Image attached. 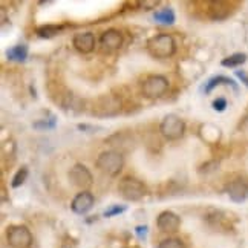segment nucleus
Returning a JSON list of instances; mask_svg holds the SVG:
<instances>
[{
  "mask_svg": "<svg viewBox=\"0 0 248 248\" xmlns=\"http://www.w3.org/2000/svg\"><path fill=\"white\" fill-rule=\"evenodd\" d=\"M147 51L155 59H169L176 51V43L170 34H158L147 42Z\"/></svg>",
  "mask_w": 248,
  "mask_h": 248,
  "instance_id": "nucleus-1",
  "label": "nucleus"
},
{
  "mask_svg": "<svg viewBox=\"0 0 248 248\" xmlns=\"http://www.w3.org/2000/svg\"><path fill=\"white\" fill-rule=\"evenodd\" d=\"M95 166L101 173L108 176H117L124 167V156L117 150H106L98 155Z\"/></svg>",
  "mask_w": 248,
  "mask_h": 248,
  "instance_id": "nucleus-2",
  "label": "nucleus"
},
{
  "mask_svg": "<svg viewBox=\"0 0 248 248\" xmlns=\"http://www.w3.org/2000/svg\"><path fill=\"white\" fill-rule=\"evenodd\" d=\"M123 103L121 98L115 93H108L100 97L97 101L93 103L92 113L95 117H101V118H109V117H115L121 112Z\"/></svg>",
  "mask_w": 248,
  "mask_h": 248,
  "instance_id": "nucleus-3",
  "label": "nucleus"
},
{
  "mask_svg": "<svg viewBox=\"0 0 248 248\" xmlns=\"http://www.w3.org/2000/svg\"><path fill=\"white\" fill-rule=\"evenodd\" d=\"M118 192L124 199H126V201L135 202V201H141V199L147 195V187L144 183H141L140 179L132 178V176H126L120 181Z\"/></svg>",
  "mask_w": 248,
  "mask_h": 248,
  "instance_id": "nucleus-4",
  "label": "nucleus"
},
{
  "mask_svg": "<svg viewBox=\"0 0 248 248\" xmlns=\"http://www.w3.org/2000/svg\"><path fill=\"white\" fill-rule=\"evenodd\" d=\"M159 132L166 140L169 141H176L184 137L186 133V123L181 120L178 115H170L164 117V120L159 124Z\"/></svg>",
  "mask_w": 248,
  "mask_h": 248,
  "instance_id": "nucleus-5",
  "label": "nucleus"
},
{
  "mask_svg": "<svg viewBox=\"0 0 248 248\" xmlns=\"http://www.w3.org/2000/svg\"><path fill=\"white\" fill-rule=\"evenodd\" d=\"M6 241L13 248H30L32 244V234L25 225H11L6 230Z\"/></svg>",
  "mask_w": 248,
  "mask_h": 248,
  "instance_id": "nucleus-6",
  "label": "nucleus"
},
{
  "mask_svg": "<svg viewBox=\"0 0 248 248\" xmlns=\"http://www.w3.org/2000/svg\"><path fill=\"white\" fill-rule=\"evenodd\" d=\"M169 88V80L163 75H150L142 83V95L146 98H159L163 97Z\"/></svg>",
  "mask_w": 248,
  "mask_h": 248,
  "instance_id": "nucleus-7",
  "label": "nucleus"
},
{
  "mask_svg": "<svg viewBox=\"0 0 248 248\" xmlns=\"http://www.w3.org/2000/svg\"><path fill=\"white\" fill-rule=\"evenodd\" d=\"M68 178H69V183L74 187L83 190V192H86V190L93 184V178H92L91 170L84 164H80V163L71 167Z\"/></svg>",
  "mask_w": 248,
  "mask_h": 248,
  "instance_id": "nucleus-8",
  "label": "nucleus"
},
{
  "mask_svg": "<svg viewBox=\"0 0 248 248\" xmlns=\"http://www.w3.org/2000/svg\"><path fill=\"white\" fill-rule=\"evenodd\" d=\"M179 225H181L179 216L173 212H169V210L159 213V216L156 217V227L164 233H176L179 230Z\"/></svg>",
  "mask_w": 248,
  "mask_h": 248,
  "instance_id": "nucleus-9",
  "label": "nucleus"
},
{
  "mask_svg": "<svg viewBox=\"0 0 248 248\" xmlns=\"http://www.w3.org/2000/svg\"><path fill=\"white\" fill-rule=\"evenodd\" d=\"M93 202H95L93 195L89 192V190H86V192H80L72 199L71 208H72V212L77 215H86L93 207Z\"/></svg>",
  "mask_w": 248,
  "mask_h": 248,
  "instance_id": "nucleus-10",
  "label": "nucleus"
},
{
  "mask_svg": "<svg viewBox=\"0 0 248 248\" xmlns=\"http://www.w3.org/2000/svg\"><path fill=\"white\" fill-rule=\"evenodd\" d=\"M227 195L233 202H244L248 198V183L245 179H234L227 186Z\"/></svg>",
  "mask_w": 248,
  "mask_h": 248,
  "instance_id": "nucleus-11",
  "label": "nucleus"
},
{
  "mask_svg": "<svg viewBox=\"0 0 248 248\" xmlns=\"http://www.w3.org/2000/svg\"><path fill=\"white\" fill-rule=\"evenodd\" d=\"M72 45L80 54H91L95 49V37L92 32H80L75 34Z\"/></svg>",
  "mask_w": 248,
  "mask_h": 248,
  "instance_id": "nucleus-12",
  "label": "nucleus"
},
{
  "mask_svg": "<svg viewBox=\"0 0 248 248\" xmlns=\"http://www.w3.org/2000/svg\"><path fill=\"white\" fill-rule=\"evenodd\" d=\"M123 34L117 30H108L104 31L100 37V43L103 45L104 49L108 51H117L123 46Z\"/></svg>",
  "mask_w": 248,
  "mask_h": 248,
  "instance_id": "nucleus-13",
  "label": "nucleus"
},
{
  "mask_svg": "<svg viewBox=\"0 0 248 248\" xmlns=\"http://www.w3.org/2000/svg\"><path fill=\"white\" fill-rule=\"evenodd\" d=\"M219 84H230L234 91H237L236 83H234L232 78L224 77V75H217V77H212L210 80H207V81H205V84H204V88H202V91H204V93H205V95H208V93L212 92V91L216 88V86H219Z\"/></svg>",
  "mask_w": 248,
  "mask_h": 248,
  "instance_id": "nucleus-14",
  "label": "nucleus"
},
{
  "mask_svg": "<svg viewBox=\"0 0 248 248\" xmlns=\"http://www.w3.org/2000/svg\"><path fill=\"white\" fill-rule=\"evenodd\" d=\"M8 60L13 62H25L28 57V46L26 45H16L6 51Z\"/></svg>",
  "mask_w": 248,
  "mask_h": 248,
  "instance_id": "nucleus-15",
  "label": "nucleus"
},
{
  "mask_svg": "<svg viewBox=\"0 0 248 248\" xmlns=\"http://www.w3.org/2000/svg\"><path fill=\"white\" fill-rule=\"evenodd\" d=\"M154 18L161 23V25H173L175 20H176V17H175V11L171 8H163V9H159V11H156L154 14Z\"/></svg>",
  "mask_w": 248,
  "mask_h": 248,
  "instance_id": "nucleus-16",
  "label": "nucleus"
},
{
  "mask_svg": "<svg viewBox=\"0 0 248 248\" xmlns=\"http://www.w3.org/2000/svg\"><path fill=\"white\" fill-rule=\"evenodd\" d=\"M247 62V54L244 52H236L230 57H227V59H224L221 62L222 66H225V68H237V66H241Z\"/></svg>",
  "mask_w": 248,
  "mask_h": 248,
  "instance_id": "nucleus-17",
  "label": "nucleus"
},
{
  "mask_svg": "<svg viewBox=\"0 0 248 248\" xmlns=\"http://www.w3.org/2000/svg\"><path fill=\"white\" fill-rule=\"evenodd\" d=\"M63 30V26H57V25H46V26H42L37 30V34L39 37H43V39H51V37L60 34V31Z\"/></svg>",
  "mask_w": 248,
  "mask_h": 248,
  "instance_id": "nucleus-18",
  "label": "nucleus"
},
{
  "mask_svg": "<svg viewBox=\"0 0 248 248\" xmlns=\"http://www.w3.org/2000/svg\"><path fill=\"white\" fill-rule=\"evenodd\" d=\"M28 175H30V171H28V167H20L17 170V173L14 175V178H13V181H11V186H13V188H17V187H20V186H23V183L28 179Z\"/></svg>",
  "mask_w": 248,
  "mask_h": 248,
  "instance_id": "nucleus-19",
  "label": "nucleus"
},
{
  "mask_svg": "<svg viewBox=\"0 0 248 248\" xmlns=\"http://www.w3.org/2000/svg\"><path fill=\"white\" fill-rule=\"evenodd\" d=\"M158 248H186V247L181 239H176V237H169V239L161 241Z\"/></svg>",
  "mask_w": 248,
  "mask_h": 248,
  "instance_id": "nucleus-20",
  "label": "nucleus"
},
{
  "mask_svg": "<svg viewBox=\"0 0 248 248\" xmlns=\"http://www.w3.org/2000/svg\"><path fill=\"white\" fill-rule=\"evenodd\" d=\"M124 212H126V207L124 205H112L110 208H108L106 212H104V217H113V216H118Z\"/></svg>",
  "mask_w": 248,
  "mask_h": 248,
  "instance_id": "nucleus-21",
  "label": "nucleus"
},
{
  "mask_svg": "<svg viewBox=\"0 0 248 248\" xmlns=\"http://www.w3.org/2000/svg\"><path fill=\"white\" fill-rule=\"evenodd\" d=\"M213 109L216 112H224L227 109V100L225 98H217L213 101Z\"/></svg>",
  "mask_w": 248,
  "mask_h": 248,
  "instance_id": "nucleus-22",
  "label": "nucleus"
},
{
  "mask_svg": "<svg viewBox=\"0 0 248 248\" xmlns=\"http://www.w3.org/2000/svg\"><path fill=\"white\" fill-rule=\"evenodd\" d=\"M135 232H137V234H138L140 239H142V241L146 239V236H147V227H146V225H138V227L135 228Z\"/></svg>",
  "mask_w": 248,
  "mask_h": 248,
  "instance_id": "nucleus-23",
  "label": "nucleus"
},
{
  "mask_svg": "<svg viewBox=\"0 0 248 248\" xmlns=\"http://www.w3.org/2000/svg\"><path fill=\"white\" fill-rule=\"evenodd\" d=\"M236 75L248 86V77H247V74H245V72H242V71H236Z\"/></svg>",
  "mask_w": 248,
  "mask_h": 248,
  "instance_id": "nucleus-24",
  "label": "nucleus"
}]
</instances>
